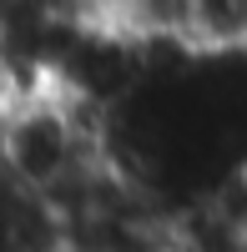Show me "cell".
Masks as SVG:
<instances>
[{
	"label": "cell",
	"instance_id": "6da1fadb",
	"mask_svg": "<svg viewBox=\"0 0 247 252\" xmlns=\"http://www.w3.org/2000/svg\"><path fill=\"white\" fill-rule=\"evenodd\" d=\"M187 51L202 56H247V0H197L187 5Z\"/></svg>",
	"mask_w": 247,
	"mask_h": 252
}]
</instances>
